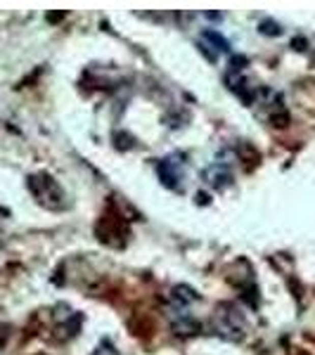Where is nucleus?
<instances>
[{"label": "nucleus", "instance_id": "nucleus-1", "mask_svg": "<svg viewBox=\"0 0 315 355\" xmlns=\"http://www.w3.org/2000/svg\"><path fill=\"white\" fill-rule=\"evenodd\" d=\"M204 175H206V180H209V185L218 187V190H220V187H227V185H230V180H233L230 171H227L225 166H220V164L211 166V168H209Z\"/></svg>", "mask_w": 315, "mask_h": 355}, {"label": "nucleus", "instance_id": "nucleus-3", "mask_svg": "<svg viewBox=\"0 0 315 355\" xmlns=\"http://www.w3.org/2000/svg\"><path fill=\"white\" fill-rule=\"evenodd\" d=\"M242 64H244V60H240V57H235V60L230 62V74H237V71H242ZM225 81H227V85H230V88H233V90H237V85H240V83H242V78H237V81H235L233 76H225Z\"/></svg>", "mask_w": 315, "mask_h": 355}, {"label": "nucleus", "instance_id": "nucleus-2", "mask_svg": "<svg viewBox=\"0 0 315 355\" xmlns=\"http://www.w3.org/2000/svg\"><path fill=\"white\" fill-rule=\"evenodd\" d=\"M202 38H204V41H209V43H213V48L218 50V52H227V50H230L227 41L218 34V31H213V28H206V31H202Z\"/></svg>", "mask_w": 315, "mask_h": 355}]
</instances>
